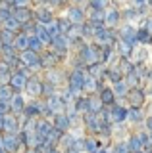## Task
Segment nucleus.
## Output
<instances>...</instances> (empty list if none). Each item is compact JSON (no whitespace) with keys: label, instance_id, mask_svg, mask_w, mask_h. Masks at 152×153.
<instances>
[{"label":"nucleus","instance_id":"f257e3e1","mask_svg":"<svg viewBox=\"0 0 152 153\" xmlns=\"http://www.w3.org/2000/svg\"><path fill=\"white\" fill-rule=\"evenodd\" d=\"M87 69H73L68 76V88L73 92V96H79V92H85V82H87Z\"/></svg>","mask_w":152,"mask_h":153},{"label":"nucleus","instance_id":"f03ea898","mask_svg":"<svg viewBox=\"0 0 152 153\" xmlns=\"http://www.w3.org/2000/svg\"><path fill=\"white\" fill-rule=\"evenodd\" d=\"M20 59L23 65H27L31 71H39L42 69V56L39 52H33V50H25L20 52Z\"/></svg>","mask_w":152,"mask_h":153},{"label":"nucleus","instance_id":"7ed1b4c3","mask_svg":"<svg viewBox=\"0 0 152 153\" xmlns=\"http://www.w3.org/2000/svg\"><path fill=\"white\" fill-rule=\"evenodd\" d=\"M0 128H2L4 134H20L21 123H20V119H17V115L8 113V115H4V121L0 124Z\"/></svg>","mask_w":152,"mask_h":153},{"label":"nucleus","instance_id":"20e7f679","mask_svg":"<svg viewBox=\"0 0 152 153\" xmlns=\"http://www.w3.org/2000/svg\"><path fill=\"white\" fill-rule=\"evenodd\" d=\"M85 126H87V130L91 134H100L102 132V123H100V117H98V113H91L87 111L85 115H81Z\"/></svg>","mask_w":152,"mask_h":153},{"label":"nucleus","instance_id":"39448f33","mask_svg":"<svg viewBox=\"0 0 152 153\" xmlns=\"http://www.w3.org/2000/svg\"><path fill=\"white\" fill-rule=\"evenodd\" d=\"M108 107H110V117L114 123H125L129 119V107H123L120 103H112Z\"/></svg>","mask_w":152,"mask_h":153},{"label":"nucleus","instance_id":"423d86ee","mask_svg":"<svg viewBox=\"0 0 152 153\" xmlns=\"http://www.w3.org/2000/svg\"><path fill=\"white\" fill-rule=\"evenodd\" d=\"M52 52H56L60 57H64L65 54H68V48L71 46V42H69V38L68 35H60V36H56L54 40H52Z\"/></svg>","mask_w":152,"mask_h":153},{"label":"nucleus","instance_id":"0eeeda50","mask_svg":"<svg viewBox=\"0 0 152 153\" xmlns=\"http://www.w3.org/2000/svg\"><path fill=\"white\" fill-rule=\"evenodd\" d=\"M44 105L50 109L52 113H54V117H56V115H60V113H65V107H68L65 102L62 100V96H58V94L52 96V98H48V100H44Z\"/></svg>","mask_w":152,"mask_h":153},{"label":"nucleus","instance_id":"6e6552de","mask_svg":"<svg viewBox=\"0 0 152 153\" xmlns=\"http://www.w3.org/2000/svg\"><path fill=\"white\" fill-rule=\"evenodd\" d=\"M68 19L73 25H83L85 21H87V16H85V10L81 8V6H71L69 10H68Z\"/></svg>","mask_w":152,"mask_h":153},{"label":"nucleus","instance_id":"1a4fd4ad","mask_svg":"<svg viewBox=\"0 0 152 153\" xmlns=\"http://www.w3.org/2000/svg\"><path fill=\"white\" fill-rule=\"evenodd\" d=\"M4 147H6L8 153H20L23 143L20 142L17 134H4Z\"/></svg>","mask_w":152,"mask_h":153},{"label":"nucleus","instance_id":"9d476101","mask_svg":"<svg viewBox=\"0 0 152 153\" xmlns=\"http://www.w3.org/2000/svg\"><path fill=\"white\" fill-rule=\"evenodd\" d=\"M25 92L31 96V100H39V96H42V80H39L37 76H31L25 86Z\"/></svg>","mask_w":152,"mask_h":153},{"label":"nucleus","instance_id":"9b49d317","mask_svg":"<svg viewBox=\"0 0 152 153\" xmlns=\"http://www.w3.org/2000/svg\"><path fill=\"white\" fill-rule=\"evenodd\" d=\"M120 40L127 42L131 46H137L139 44V38H137V31L133 29L131 25H125L123 29H120Z\"/></svg>","mask_w":152,"mask_h":153},{"label":"nucleus","instance_id":"f8f14e48","mask_svg":"<svg viewBox=\"0 0 152 153\" xmlns=\"http://www.w3.org/2000/svg\"><path fill=\"white\" fill-rule=\"evenodd\" d=\"M87 19L93 23L94 27H106V10H94V8H91Z\"/></svg>","mask_w":152,"mask_h":153},{"label":"nucleus","instance_id":"ddd939ff","mask_svg":"<svg viewBox=\"0 0 152 153\" xmlns=\"http://www.w3.org/2000/svg\"><path fill=\"white\" fill-rule=\"evenodd\" d=\"M12 16L17 19V21L21 23V25H25V23H29L35 19V12H31L29 8H14V12H12Z\"/></svg>","mask_w":152,"mask_h":153},{"label":"nucleus","instance_id":"4468645a","mask_svg":"<svg viewBox=\"0 0 152 153\" xmlns=\"http://www.w3.org/2000/svg\"><path fill=\"white\" fill-rule=\"evenodd\" d=\"M125 100L129 102L131 107H142V102H144V92H142V88H131Z\"/></svg>","mask_w":152,"mask_h":153},{"label":"nucleus","instance_id":"2eb2a0df","mask_svg":"<svg viewBox=\"0 0 152 153\" xmlns=\"http://www.w3.org/2000/svg\"><path fill=\"white\" fill-rule=\"evenodd\" d=\"M54 128H58V130H62V132H69L71 128H73V124H71V121H69V117L65 113H60V115H56L54 117Z\"/></svg>","mask_w":152,"mask_h":153},{"label":"nucleus","instance_id":"dca6fc26","mask_svg":"<svg viewBox=\"0 0 152 153\" xmlns=\"http://www.w3.org/2000/svg\"><path fill=\"white\" fill-rule=\"evenodd\" d=\"M52 130H54V121H50V119H44V117L37 121V134H41L44 140H46V136H48Z\"/></svg>","mask_w":152,"mask_h":153},{"label":"nucleus","instance_id":"f3484780","mask_svg":"<svg viewBox=\"0 0 152 153\" xmlns=\"http://www.w3.org/2000/svg\"><path fill=\"white\" fill-rule=\"evenodd\" d=\"M10 105H12V113L14 115H20V113L25 111L27 103H25V100H23L21 92H16V94H14V98L10 100Z\"/></svg>","mask_w":152,"mask_h":153},{"label":"nucleus","instance_id":"a211bd4d","mask_svg":"<svg viewBox=\"0 0 152 153\" xmlns=\"http://www.w3.org/2000/svg\"><path fill=\"white\" fill-rule=\"evenodd\" d=\"M54 13H52V10L48 8H41V10H37L35 12V21L37 23H42V25H48V23L54 21Z\"/></svg>","mask_w":152,"mask_h":153},{"label":"nucleus","instance_id":"6ab92c4d","mask_svg":"<svg viewBox=\"0 0 152 153\" xmlns=\"http://www.w3.org/2000/svg\"><path fill=\"white\" fill-rule=\"evenodd\" d=\"M42 69H54L56 63H58V59H62V57L56 54V52H42Z\"/></svg>","mask_w":152,"mask_h":153},{"label":"nucleus","instance_id":"aec40b11","mask_svg":"<svg viewBox=\"0 0 152 153\" xmlns=\"http://www.w3.org/2000/svg\"><path fill=\"white\" fill-rule=\"evenodd\" d=\"M42 107H44L42 102H39V100H31V102L27 103V107H25V113L29 115L31 119H37V117L42 115Z\"/></svg>","mask_w":152,"mask_h":153},{"label":"nucleus","instance_id":"412c9836","mask_svg":"<svg viewBox=\"0 0 152 153\" xmlns=\"http://www.w3.org/2000/svg\"><path fill=\"white\" fill-rule=\"evenodd\" d=\"M106 79L110 80L112 84H116V82H120V80L125 79V73L121 71L120 65H110V69L106 71Z\"/></svg>","mask_w":152,"mask_h":153},{"label":"nucleus","instance_id":"4be33fe9","mask_svg":"<svg viewBox=\"0 0 152 153\" xmlns=\"http://www.w3.org/2000/svg\"><path fill=\"white\" fill-rule=\"evenodd\" d=\"M98 96H100V100H102V103L106 105H112V103H116V100H117V96H116V92H114V88L112 86H106L104 90H100L98 92Z\"/></svg>","mask_w":152,"mask_h":153},{"label":"nucleus","instance_id":"5701e85b","mask_svg":"<svg viewBox=\"0 0 152 153\" xmlns=\"http://www.w3.org/2000/svg\"><path fill=\"white\" fill-rule=\"evenodd\" d=\"M106 71H108L106 63H93L87 67V73L96 76V79H106Z\"/></svg>","mask_w":152,"mask_h":153},{"label":"nucleus","instance_id":"b1692460","mask_svg":"<svg viewBox=\"0 0 152 153\" xmlns=\"http://www.w3.org/2000/svg\"><path fill=\"white\" fill-rule=\"evenodd\" d=\"M14 48H16L17 52L29 50V35H27V33H17L16 42H14Z\"/></svg>","mask_w":152,"mask_h":153},{"label":"nucleus","instance_id":"393cba45","mask_svg":"<svg viewBox=\"0 0 152 153\" xmlns=\"http://www.w3.org/2000/svg\"><path fill=\"white\" fill-rule=\"evenodd\" d=\"M120 19H121V16H120V12H117L116 8H110V10L106 12V25H108V27L116 29V25L120 23Z\"/></svg>","mask_w":152,"mask_h":153},{"label":"nucleus","instance_id":"a878e982","mask_svg":"<svg viewBox=\"0 0 152 153\" xmlns=\"http://www.w3.org/2000/svg\"><path fill=\"white\" fill-rule=\"evenodd\" d=\"M16 36H17V33H14V31H10V29H6V27H2V31H0L2 44H6V46H14V42H16Z\"/></svg>","mask_w":152,"mask_h":153},{"label":"nucleus","instance_id":"bb28decb","mask_svg":"<svg viewBox=\"0 0 152 153\" xmlns=\"http://www.w3.org/2000/svg\"><path fill=\"white\" fill-rule=\"evenodd\" d=\"M117 54H120V57H131V54L135 52V46H131V44H127V42H123V40H117Z\"/></svg>","mask_w":152,"mask_h":153},{"label":"nucleus","instance_id":"cd10ccee","mask_svg":"<svg viewBox=\"0 0 152 153\" xmlns=\"http://www.w3.org/2000/svg\"><path fill=\"white\" fill-rule=\"evenodd\" d=\"M112 88H114V92H116L117 98H127V94H129V84L125 82V79L120 80V82H116V84H112Z\"/></svg>","mask_w":152,"mask_h":153},{"label":"nucleus","instance_id":"c85d7f7f","mask_svg":"<svg viewBox=\"0 0 152 153\" xmlns=\"http://www.w3.org/2000/svg\"><path fill=\"white\" fill-rule=\"evenodd\" d=\"M16 94V90L10 84H0V102H10Z\"/></svg>","mask_w":152,"mask_h":153},{"label":"nucleus","instance_id":"c756f323","mask_svg":"<svg viewBox=\"0 0 152 153\" xmlns=\"http://www.w3.org/2000/svg\"><path fill=\"white\" fill-rule=\"evenodd\" d=\"M46 80L58 86L62 82V71L56 69V67H54V69H46Z\"/></svg>","mask_w":152,"mask_h":153},{"label":"nucleus","instance_id":"7c9ffc66","mask_svg":"<svg viewBox=\"0 0 152 153\" xmlns=\"http://www.w3.org/2000/svg\"><path fill=\"white\" fill-rule=\"evenodd\" d=\"M75 140H77V138H75L71 132H65V134H64V138H62V142H60V147H64V151H68V149H73V146H75Z\"/></svg>","mask_w":152,"mask_h":153},{"label":"nucleus","instance_id":"2f4dec72","mask_svg":"<svg viewBox=\"0 0 152 153\" xmlns=\"http://www.w3.org/2000/svg\"><path fill=\"white\" fill-rule=\"evenodd\" d=\"M137 38H139L141 44H152V35H150V31L146 27L137 29Z\"/></svg>","mask_w":152,"mask_h":153},{"label":"nucleus","instance_id":"473e14b6","mask_svg":"<svg viewBox=\"0 0 152 153\" xmlns=\"http://www.w3.org/2000/svg\"><path fill=\"white\" fill-rule=\"evenodd\" d=\"M42 48H44V44H42V40H41V38L37 36V35H29V50L42 54Z\"/></svg>","mask_w":152,"mask_h":153},{"label":"nucleus","instance_id":"72a5a7b5","mask_svg":"<svg viewBox=\"0 0 152 153\" xmlns=\"http://www.w3.org/2000/svg\"><path fill=\"white\" fill-rule=\"evenodd\" d=\"M100 151V142L96 138L89 136L87 138V146H85V153H98Z\"/></svg>","mask_w":152,"mask_h":153},{"label":"nucleus","instance_id":"f704fd0d","mask_svg":"<svg viewBox=\"0 0 152 153\" xmlns=\"http://www.w3.org/2000/svg\"><path fill=\"white\" fill-rule=\"evenodd\" d=\"M46 31H48V35L52 36V40H54L56 36H60V35H62V29H60V21H58V19H54V21H52V23H48V25H46Z\"/></svg>","mask_w":152,"mask_h":153},{"label":"nucleus","instance_id":"c9c22d12","mask_svg":"<svg viewBox=\"0 0 152 153\" xmlns=\"http://www.w3.org/2000/svg\"><path fill=\"white\" fill-rule=\"evenodd\" d=\"M52 96H56V84L44 80V82H42V98L48 100V98H52Z\"/></svg>","mask_w":152,"mask_h":153},{"label":"nucleus","instance_id":"e433bc0d","mask_svg":"<svg viewBox=\"0 0 152 153\" xmlns=\"http://www.w3.org/2000/svg\"><path fill=\"white\" fill-rule=\"evenodd\" d=\"M2 27L10 29V31H14V33H21V27H23V25H21V23L12 16L10 19H8V21H4V23H2Z\"/></svg>","mask_w":152,"mask_h":153},{"label":"nucleus","instance_id":"4c0bfd02","mask_svg":"<svg viewBox=\"0 0 152 153\" xmlns=\"http://www.w3.org/2000/svg\"><path fill=\"white\" fill-rule=\"evenodd\" d=\"M129 123H141L142 121V109L141 107H129V119H127Z\"/></svg>","mask_w":152,"mask_h":153},{"label":"nucleus","instance_id":"58836bf2","mask_svg":"<svg viewBox=\"0 0 152 153\" xmlns=\"http://www.w3.org/2000/svg\"><path fill=\"white\" fill-rule=\"evenodd\" d=\"M125 82L129 84V88H141V79H139V75L133 71V73L129 75H125Z\"/></svg>","mask_w":152,"mask_h":153},{"label":"nucleus","instance_id":"ea45409f","mask_svg":"<svg viewBox=\"0 0 152 153\" xmlns=\"http://www.w3.org/2000/svg\"><path fill=\"white\" fill-rule=\"evenodd\" d=\"M127 142H129V147H131V151H141V149H142V142H141L139 134H133V136H131Z\"/></svg>","mask_w":152,"mask_h":153},{"label":"nucleus","instance_id":"a19ab883","mask_svg":"<svg viewBox=\"0 0 152 153\" xmlns=\"http://www.w3.org/2000/svg\"><path fill=\"white\" fill-rule=\"evenodd\" d=\"M114 153H133L131 147H129V142H125V140L117 142L116 147H114Z\"/></svg>","mask_w":152,"mask_h":153},{"label":"nucleus","instance_id":"79ce46f5","mask_svg":"<svg viewBox=\"0 0 152 153\" xmlns=\"http://www.w3.org/2000/svg\"><path fill=\"white\" fill-rule=\"evenodd\" d=\"M58 21H60V29H62V35H68V33L71 31V27H73V23H71L68 17H60Z\"/></svg>","mask_w":152,"mask_h":153},{"label":"nucleus","instance_id":"37998d69","mask_svg":"<svg viewBox=\"0 0 152 153\" xmlns=\"http://www.w3.org/2000/svg\"><path fill=\"white\" fill-rule=\"evenodd\" d=\"M123 17H125L127 21H133V19L141 17V16H139V8H127L125 12H123Z\"/></svg>","mask_w":152,"mask_h":153},{"label":"nucleus","instance_id":"c03bdc74","mask_svg":"<svg viewBox=\"0 0 152 153\" xmlns=\"http://www.w3.org/2000/svg\"><path fill=\"white\" fill-rule=\"evenodd\" d=\"M108 6V0H89V8L94 10H106Z\"/></svg>","mask_w":152,"mask_h":153},{"label":"nucleus","instance_id":"a18cd8bd","mask_svg":"<svg viewBox=\"0 0 152 153\" xmlns=\"http://www.w3.org/2000/svg\"><path fill=\"white\" fill-rule=\"evenodd\" d=\"M85 146H87V138H77V140H75L73 149H77L79 153H85Z\"/></svg>","mask_w":152,"mask_h":153},{"label":"nucleus","instance_id":"49530a36","mask_svg":"<svg viewBox=\"0 0 152 153\" xmlns=\"http://www.w3.org/2000/svg\"><path fill=\"white\" fill-rule=\"evenodd\" d=\"M0 113H2V115L12 113V105H10V102H0Z\"/></svg>","mask_w":152,"mask_h":153},{"label":"nucleus","instance_id":"de8ad7c7","mask_svg":"<svg viewBox=\"0 0 152 153\" xmlns=\"http://www.w3.org/2000/svg\"><path fill=\"white\" fill-rule=\"evenodd\" d=\"M27 4H29V0H14L12 6H14V8H25Z\"/></svg>","mask_w":152,"mask_h":153},{"label":"nucleus","instance_id":"09e8293b","mask_svg":"<svg viewBox=\"0 0 152 153\" xmlns=\"http://www.w3.org/2000/svg\"><path fill=\"white\" fill-rule=\"evenodd\" d=\"M131 4H133V8H142V6H148V4H146V0H131Z\"/></svg>","mask_w":152,"mask_h":153},{"label":"nucleus","instance_id":"8fccbe9b","mask_svg":"<svg viewBox=\"0 0 152 153\" xmlns=\"http://www.w3.org/2000/svg\"><path fill=\"white\" fill-rule=\"evenodd\" d=\"M146 130H148V132L152 134V117H148V119H146Z\"/></svg>","mask_w":152,"mask_h":153},{"label":"nucleus","instance_id":"3c124183","mask_svg":"<svg viewBox=\"0 0 152 153\" xmlns=\"http://www.w3.org/2000/svg\"><path fill=\"white\" fill-rule=\"evenodd\" d=\"M64 2H65V0H50L48 4H52V6H62Z\"/></svg>","mask_w":152,"mask_h":153},{"label":"nucleus","instance_id":"603ef678","mask_svg":"<svg viewBox=\"0 0 152 153\" xmlns=\"http://www.w3.org/2000/svg\"><path fill=\"white\" fill-rule=\"evenodd\" d=\"M146 29H148V31H150V35H152V17H148V19H146V25H144Z\"/></svg>","mask_w":152,"mask_h":153},{"label":"nucleus","instance_id":"864d4df0","mask_svg":"<svg viewBox=\"0 0 152 153\" xmlns=\"http://www.w3.org/2000/svg\"><path fill=\"white\" fill-rule=\"evenodd\" d=\"M27 153H41L39 149H35V147H31V149H27Z\"/></svg>","mask_w":152,"mask_h":153},{"label":"nucleus","instance_id":"5fc2aeb1","mask_svg":"<svg viewBox=\"0 0 152 153\" xmlns=\"http://www.w3.org/2000/svg\"><path fill=\"white\" fill-rule=\"evenodd\" d=\"M71 2H73L75 6H79V4H81V2H85V0H71Z\"/></svg>","mask_w":152,"mask_h":153},{"label":"nucleus","instance_id":"6e6d98bb","mask_svg":"<svg viewBox=\"0 0 152 153\" xmlns=\"http://www.w3.org/2000/svg\"><path fill=\"white\" fill-rule=\"evenodd\" d=\"M50 153H64V151H60V147H54V149H52Z\"/></svg>","mask_w":152,"mask_h":153},{"label":"nucleus","instance_id":"4d7b16f0","mask_svg":"<svg viewBox=\"0 0 152 153\" xmlns=\"http://www.w3.org/2000/svg\"><path fill=\"white\" fill-rule=\"evenodd\" d=\"M98 153H114V149H112V151H110V149H100Z\"/></svg>","mask_w":152,"mask_h":153},{"label":"nucleus","instance_id":"13d9d810","mask_svg":"<svg viewBox=\"0 0 152 153\" xmlns=\"http://www.w3.org/2000/svg\"><path fill=\"white\" fill-rule=\"evenodd\" d=\"M64 153H79L77 149H68V151H64Z\"/></svg>","mask_w":152,"mask_h":153},{"label":"nucleus","instance_id":"bf43d9fd","mask_svg":"<svg viewBox=\"0 0 152 153\" xmlns=\"http://www.w3.org/2000/svg\"><path fill=\"white\" fill-rule=\"evenodd\" d=\"M148 80L152 82V69H148Z\"/></svg>","mask_w":152,"mask_h":153},{"label":"nucleus","instance_id":"052dcab7","mask_svg":"<svg viewBox=\"0 0 152 153\" xmlns=\"http://www.w3.org/2000/svg\"><path fill=\"white\" fill-rule=\"evenodd\" d=\"M2 121H4V115H2V113H0V124H2Z\"/></svg>","mask_w":152,"mask_h":153},{"label":"nucleus","instance_id":"680f3d73","mask_svg":"<svg viewBox=\"0 0 152 153\" xmlns=\"http://www.w3.org/2000/svg\"><path fill=\"white\" fill-rule=\"evenodd\" d=\"M146 4H148V6L152 8V0H146Z\"/></svg>","mask_w":152,"mask_h":153},{"label":"nucleus","instance_id":"e2e57ef3","mask_svg":"<svg viewBox=\"0 0 152 153\" xmlns=\"http://www.w3.org/2000/svg\"><path fill=\"white\" fill-rule=\"evenodd\" d=\"M2 46H4V44H2V38H0V50H2Z\"/></svg>","mask_w":152,"mask_h":153},{"label":"nucleus","instance_id":"0e129e2a","mask_svg":"<svg viewBox=\"0 0 152 153\" xmlns=\"http://www.w3.org/2000/svg\"><path fill=\"white\" fill-rule=\"evenodd\" d=\"M2 2H10V4H12V2H14V0H2Z\"/></svg>","mask_w":152,"mask_h":153},{"label":"nucleus","instance_id":"69168bd1","mask_svg":"<svg viewBox=\"0 0 152 153\" xmlns=\"http://www.w3.org/2000/svg\"><path fill=\"white\" fill-rule=\"evenodd\" d=\"M0 31H2V21H0Z\"/></svg>","mask_w":152,"mask_h":153},{"label":"nucleus","instance_id":"338daca9","mask_svg":"<svg viewBox=\"0 0 152 153\" xmlns=\"http://www.w3.org/2000/svg\"><path fill=\"white\" fill-rule=\"evenodd\" d=\"M150 142H152V134H150Z\"/></svg>","mask_w":152,"mask_h":153}]
</instances>
